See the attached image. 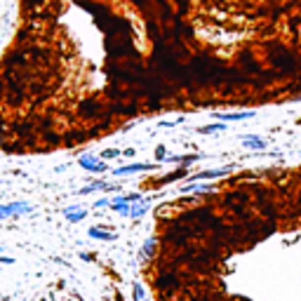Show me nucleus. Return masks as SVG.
<instances>
[{
  "mask_svg": "<svg viewBox=\"0 0 301 301\" xmlns=\"http://www.w3.org/2000/svg\"><path fill=\"white\" fill-rule=\"evenodd\" d=\"M33 212V205L26 203V200H17V203H5L0 205V221L5 219H14V216H24V214H31Z\"/></svg>",
  "mask_w": 301,
  "mask_h": 301,
  "instance_id": "f257e3e1",
  "label": "nucleus"
},
{
  "mask_svg": "<svg viewBox=\"0 0 301 301\" xmlns=\"http://www.w3.org/2000/svg\"><path fill=\"white\" fill-rule=\"evenodd\" d=\"M160 162H129V165H122V167H116L113 170V177H132V174H139V172H149V170H158Z\"/></svg>",
  "mask_w": 301,
  "mask_h": 301,
  "instance_id": "f03ea898",
  "label": "nucleus"
},
{
  "mask_svg": "<svg viewBox=\"0 0 301 301\" xmlns=\"http://www.w3.org/2000/svg\"><path fill=\"white\" fill-rule=\"evenodd\" d=\"M78 165L90 174H104L108 170V165L99 155H92V153H83L80 158H78Z\"/></svg>",
  "mask_w": 301,
  "mask_h": 301,
  "instance_id": "7ed1b4c3",
  "label": "nucleus"
},
{
  "mask_svg": "<svg viewBox=\"0 0 301 301\" xmlns=\"http://www.w3.org/2000/svg\"><path fill=\"white\" fill-rule=\"evenodd\" d=\"M108 54L111 59H125V57H132L134 50H132V38H113V45H108ZM137 57V54H134Z\"/></svg>",
  "mask_w": 301,
  "mask_h": 301,
  "instance_id": "20e7f679",
  "label": "nucleus"
},
{
  "mask_svg": "<svg viewBox=\"0 0 301 301\" xmlns=\"http://www.w3.org/2000/svg\"><path fill=\"white\" fill-rule=\"evenodd\" d=\"M179 287V278L174 275V273H170V271H162V273H158L155 275V290L162 292V294H170V292H174Z\"/></svg>",
  "mask_w": 301,
  "mask_h": 301,
  "instance_id": "39448f33",
  "label": "nucleus"
},
{
  "mask_svg": "<svg viewBox=\"0 0 301 301\" xmlns=\"http://www.w3.org/2000/svg\"><path fill=\"white\" fill-rule=\"evenodd\" d=\"M233 165H226V167H216V170H205V172H198V174H191L188 181L186 183H195V181H210V179H221L226 174H231Z\"/></svg>",
  "mask_w": 301,
  "mask_h": 301,
  "instance_id": "423d86ee",
  "label": "nucleus"
},
{
  "mask_svg": "<svg viewBox=\"0 0 301 301\" xmlns=\"http://www.w3.org/2000/svg\"><path fill=\"white\" fill-rule=\"evenodd\" d=\"M155 252H158V238L155 236H150V238H146L144 240V245H141V249H139V264H150V259L155 257Z\"/></svg>",
  "mask_w": 301,
  "mask_h": 301,
  "instance_id": "0eeeda50",
  "label": "nucleus"
},
{
  "mask_svg": "<svg viewBox=\"0 0 301 301\" xmlns=\"http://www.w3.org/2000/svg\"><path fill=\"white\" fill-rule=\"evenodd\" d=\"M87 236L94 238V240H101V242H113V240L118 238V233L111 231V228H106V226H90V228H87Z\"/></svg>",
  "mask_w": 301,
  "mask_h": 301,
  "instance_id": "6e6552de",
  "label": "nucleus"
},
{
  "mask_svg": "<svg viewBox=\"0 0 301 301\" xmlns=\"http://www.w3.org/2000/svg\"><path fill=\"white\" fill-rule=\"evenodd\" d=\"M85 216H87V210L83 205H68V207H64V219L68 224H78V221H83Z\"/></svg>",
  "mask_w": 301,
  "mask_h": 301,
  "instance_id": "1a4fd4ad",
  "label": "nucleus"
},
{
  "mask_svg": "<svg viewBox=\"0 0 301 301\" xmlns=\"http://www.w3.org/2000/svg\"><path fill=\"white\" fill-rule=\"evenodd\" d=\"M78 113L83 118H99L101 116V106H99V101H94V99H87V101H83L78 106Z\"/></svg>",
  "mask_w": 301,
  "mask_h": 301,
  "instance_id": "9d476101",
  "label": "nucleus"
},
{
  "mask_svg": "<svg viewBox=\"0 0 301 301\" xmlns=\"http://www.w3.org/2000/svg\"><path fill=\"white\" fill-rule=\"evenodd\" d=\"M111 210L120 216H127L129 219V212H132V205L127 203V198L125 195H116V198H111Z\"/></svg>",
  "mask_w": 301,
  "mask_h": 301,
  "instance_id": "9b49d317",
  "label": "nucleus"
},
{
  "mask_svg": "<svg viewBox=\"0 0 301 301\" xmlns=\"http://www.w3.org/2000/svg\"><path fill=\"white\" fill-rule=\"evenodd\" d=\"M150 212V198H141L139 203L132 205V212H129V219L132 221H139L141 216H146Z\"/></svg>",
  "mask_w": 301,
  "mask_h": 301,
  "instance_id": "f8f14e48",
  "label": "nucleus"
},
{
  "mask_svg": "<svg viewBox=\"0 0 301 301\" xmlns=\"http://www.w3.org/2000/svg\"><path fill=\"white\" fill-rule=\"evenodd\" d=\"M188 177V167H177L174 172H167V174H162L160 179L155 181V186H165V183H172V181H179V179H186Z\"/></svg>",
  "mask_w": 301,
  "mask_h": 301,
  "instance_id": "ddd939ff",
  "label": "nucleus"
},
{
  "mask_svg": "<svg viewBox=\"0 0 301 301\" xmlns=\"http://www.w3.org/2000/svg\"><path fill=\"white\" fill-rule=\"evenodd\" d=\"M212 183H203V181H195V183H186L183 188H179V193L183 195H188V193H195V195H200V193H212Z\"/></svg>",
  "mask_w": 301,
  "mask_h": 301,
  "instance_id": "4468645a",
  "label": "nucleus"
},
{
  "mask_svg": "<svg viewBox=\"0 0 301 301\" xmlns=\"http://www.w3.org/2000/svg\"><path fill=\"white\" fill-rule=\"evenodd\" d=\"M203 158L200 153H186V155H167L165 158V162L170 165V162H177V165H183V167H188V165H193V162H198Z\"/></svg>",
  "mask_w": 301,
  "mask_h": 301,
  "instance_id": "2eb2a0df",
  "label": "nucleus"
},
{
  "mask_svg": "<svg viewBox=\"0 0 301 301\" xmlns=\"http://www.w3.org/2000/svg\"><path fill=\"white\" fill-rule=\"evenodd\" d=\"M97 191H108V181H104V179H94L92 183H87L85 188H80L78 195H92V193H97Z\"/></svg>",
  "mask_w": 301,
  "mask_h": 301,
  "instance_id": "dca6fc26",
  "label": "nucleus"
},
{
  "mask_svg": "<svg viewBox=\"0 0 301 301\" xmlns=\"http://www.w3.org/2000/svg\"><path fill=\"white\" fill-rule=\"evenodd\" d=\"M214 118L221 120V122H238V120L254 118V113H214Z\"/></svg>",
  "mask_w": 301,
  "mask_h": 301,
  "instance_id": "f3484780",
  "label": "nucleus"
},
{
  "mask_svg": "<svg viewBox=\"0 0 301 301\" xmlns=\"http://www.w3.org/2000/svg\"><path fill=\"white\" fill-rule=\"evenodd\" d=\"M242 139V144L247 146V149H254V150H264L266 149V141L259 139V137H252V134H247V137H240Z\"/></svg>",
  "mask_w": 301,
  "mask_h": 301,
  "instance_id": "a211bd4d",
  "label": "nucleus"
},
{
  "mask_svg": "<svg viewBox=\"0 0 301 301\" xmlns=\"http://www.w3.org/2000/svg\"><path fill=\"white\" fill-rule=\"evenodd\" d=\"M240 64L245 66V71H247V73H261V66H259L249 54H242V57H240Z\"/></svg>",
  "mask_w": 301,
  "mask_h": 301,
  "instance_id": "6ab92c4d",
  "label": "nucleus"
},
{
  "mask_svg": "<svg viewBox=\"0 0 301 301\" xmlns=\"http://www.w3.org/2000/svg\"><path fill=\"white\" fill-rule=\"evenodd\" d=\"M132 301H149L146 290H144L141 282H134V285H132Z\"/></svg>",
  "mask_w": 301,
  "mask_h": 301,
  "instance_id": "aec40b11",
  "label": "nucleus"
},
{
  "mask_svg": "<svg viewBox=\"0 0 301 301\" xmlns=\"http://www.w3.org/2000/svg\"><path fill=\"white\" fill-rule=\"evenodd\" d=\"M214 132H226V122H214V125L198 127V134H214Z\"/></svg>",
  "mask_w": 301,
  "mask_h": 301,
  "instance_id": "412c9836",
  "label": "nucleus"
},
{
  "mask_svg": "<svg viewBox=\"0 0 301 301\" xmlns=\"http://www.w3.org/2000/svg\"><path fill=\"white\" fill-rule=\"evenodd\" d=\"M116 116H137V104H127V106H113Z\"/></svg>",
  "mask_w": 301,
  "mask_h": 301,
  "instance_id": "4be33fe9",
  "label": "nucleus"
},
{
  "mask_svg": "<svg viewBox=\"0 0 301 301\" xmlns=\"http://www.w3.org/2000/svg\"><path fill=\"white\" fill-rule=\"evenodd\" d=\"M120 153H122V150H118V149H106V150H101V155H99V158H101V160H104V162H106V160H111V158L116 160V158H118Z\"/></svg>",
  "mask_w": 301,
  "mask_h": 301,
  "instance_id": "5701e85b",
  "label": "nucleus"
},
{
  "mask_svg": "<svg viewBox=\"0 0 301 301\" xmlns=\"http://www.w3.org/2000/svg\"><path fill=\"white\" fill-rule=\"evenodd\" d=\"M165 158H167V149H165V146H162V144H158V146H155V162H165Z\"/></svg>",
  "mask_w": 301,
  "mask_h": 301,
  "instance_id": "b1692460",
  "label": "nucleus"
},
{
  "mask_svg": "<svg viewBox=\"0 0 301 301\" xmlns=\"http://www.w3.org/2000/svg\"><path fill=\"white\" fill-rule=\"evenodd\" d=\"M94 210H104V207H111V198H99V200H94V205H92Z\"/></svg>",
  "mask_w": 301,
  "mask_h": 301,
  "instance_id": "393cba45",
  "label": "nucleus"
},
{
  "mask_svg": "<svg viewBox=\"0 0 301 301\" xmlns=\"http://www.w3.org/2000/svg\"><path fill=\"white\" fill-rule=\"evenodd\" d=\"M179 122H183V118H179V120H160V127H174V125H179Z\"/></svg>",
  "mask_w": 301,
  "mask_h": 301,
  "instance_id": "a878e982",
  "label": "nucleus"
},
{
  "mask_svg": "<svg viewBox=\"0 0 301 301\" xmlns=\"http://www.w3.org/2000/svg\"><path fill=\"white\" fill-rule=\"evenodd\" d=\"M80 259H83V261H94V254H90V252H80Z\"/></svg>",
  "mask_w": 301,
  "mask_h": 301,
  "instance_id": "bb28decb",
  "label": "nucleus"
},
{
  "mask_svg": "<svg viewBox=\"0 0 301 301\" xmlns=\"http://www.w3.org/2000/svg\"><path fill=\"white\" fill-rule=\"evenodd\" d=\"M122 155H127V158H134V155H137V150H134V149H125V150H122Z\"/></svg>",
  "mask_w": 301,
  "mask_h": 301,
  "instance_id": "cd10ccee",
  "label": "nucleus"
},
{
  "mask_svg": "<svg viewBox=\"0 0 301 301\" xmlns=\"http://www.w3.org/2000/svg\"><path fill=\"white\" fill-rule=\"evenodd\" d=\"M0 264H14V257H2L0 254Z\"/></svg>",
  "mask_w": 301,
  "mask_h": 301,
  "instance_id": "c85d7f7f",
  "label": "nucleus"
},
{
  "mask_svg": "<svg viewBox=\"0 0 301 301\" xmlns=\"http://www.w3.org/2000/svg\"><path fill=\"white\" fill-rule=\"evenodd\" d=\"M0 254H2V245H0Z\"/></svg>",
  "mask_w": 301,
  "mask_h": 301,
  "instance_id": "c756f323",
  "label": "nucleus"
}]
</instances>
